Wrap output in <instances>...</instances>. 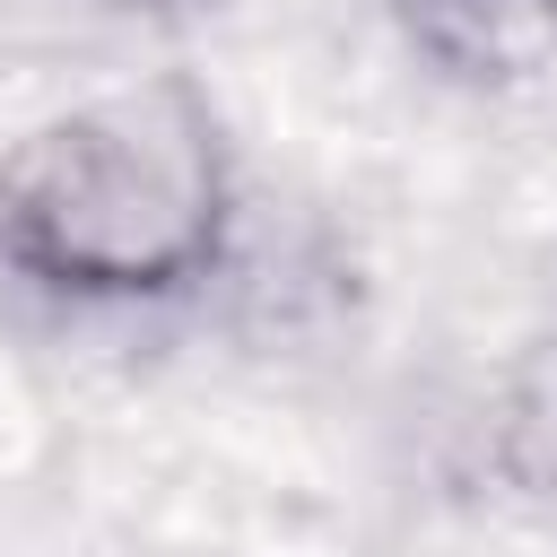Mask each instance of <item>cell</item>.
<instances>
[{"label":"cell","mask_w":557,"mask_h":557,"mask_svg":"<svg viewBox=\"0 0 557 557\" xmlns=\"http://www.w3.org/2000/svg\"><path fill=\"white\" fill-rule=\"evenodd\" d=\"M235 261L244 157L191 70L87 87L0 148V278L52 313H183Z\"/></svg>","instance_id":"cell-1"},{"label":"cell","mask_w":557,"mask_h":557,"mask_svg":"<svg viewBox=\"0 0 557 557\" xmlns=\"http://www.w3.org/2000/svg\"><path fill=\"white\" fill-rule=\"evenodd\" d=\"M392 44L453 96H531L557 78V0H383Z\"/></svg>","instance_id":"cell-2"},{"label":"cell","mask_w":557,"mask_h":557,"mask_svg":"<svg viewBox=\"0 0 557 557\" xmlns=\"http://www.w3.org/2000/svg\"><path fill=\"white\" fill-rule=\"evenodd\" d=\"M487 470H496V487L522 513L557 522V322L531 331L505 357V374H496V400H487Z\"/></svg>","instance_id":"cell-3"},{"label":"cell","mask_w":557,"mask_h":557,"mask_svg":"<svg viewBox=\"0 0 557 557\" xmlns=\"http://www.w3.org/2000/svg\"><path fill=\"white\" fill-rule=\"evenodd\" d=\"M96 9H113V17H157V26H174V17H226L235 0H96Z\"/></svg>","instance_id":"cell-4"}]
</instances>
